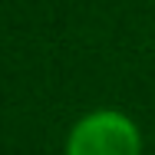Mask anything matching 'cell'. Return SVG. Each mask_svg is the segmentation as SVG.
Listing matches in <instances>:
<instances>
[{
  "label": "cell",
  "mask_w": 155,
  "mask_h": 155,
  "mask_svg": "<svg viewBox=\"0 0 155 155\" xmlns=\"http://www.w3.org/2000/svg\"><path fill=\"white\" fill-rule=\"evenodd\" d=\"M66 155H139V132L119 112H93L73 129Z\"/></svg>",
  "instance_id": "cell-1"
}]
</instances>
